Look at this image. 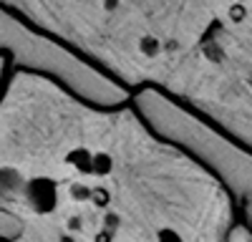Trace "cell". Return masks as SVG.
<instances>
[{"instance_id": "obj_1", "label": "cell", "mask_w": 252, "mask_h": 242, "mask_svg": "<svg viewBox=\"0 0 252 242\" xmlns=\"http://www.w3.org/2000/svg\"><path fill=\"white\" fill-rule=\"evenodd\" d=\"M232 18H245V8H240V5H237V8L232 10Z\"/></svg>"}]
</instances>
